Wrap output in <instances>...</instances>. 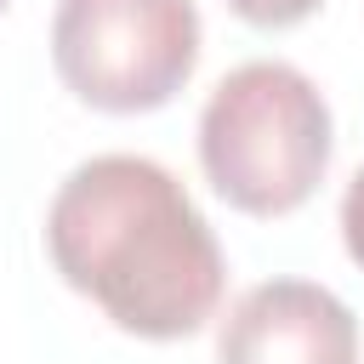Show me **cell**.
Instances as JSON below:
<instances>
[{"mask_svg": "<svg viewBox=\"0 0 364 364\" xmlns=\"http://www.w3.org/2000/svg\"><path fill=\"white\" fill-rule=\"evenodd\" d=\"M250 28H290V23H301V17H313L324 0H228Z\"/></svg>", "mask_w": 364, "mask_h": 364, "instance_id": "5", "label": "cell"}, {"mask_svg": "<svg viewBox=\"0 0 364 364\" xmlns=\"http://www.w3.org/2000/svg\"><path fill=\"white\" fill-rule=\"evenodd\" d=\"M216 364H358V318L330 284L262 279L228 307Z\"/></svg>", "mask_w": 364, "mask_h": 364, "instance_id": "4", "label": "cell"}, {"mask_svg": "<svg viewBox=\"0 0 364 364\" xmlns=\"http://www.w3.org/2000/svg\"><path fill=\"white\" fill-rule=\"evenodd\" d=\"M51 63L102 114L165 108L199 68L193 0H57Z\"/></svg>", "mask_w": 364, "mask_h": 364, "instance_id": "3", "label": "cell"}, {"mask_svg": "<svg viewBox=\"0 0 364 364\" xmlns=\"http://www.w3.org/2000/svg\"><path fill=\"white\" fill-rule=\"evenodd\" d=\"M51 267L142 341L193 336L222 301V245L188 188L148 154H97L46 210Z\"/></svg>", "mask_w": 364, "mask_h": 364, "instance_id": "1", "label": "cell"}, {"mask_svg": "<svg viewBox=\"0 0 364 364\" xmlns=\"http://www.w3.org/2000/svg\"><path fill=\"white\" fill-rule=\"evenodd\" d=\"M341 239H347V256L364 267V165L353 171V182L341 193Z\"/></svg>", "mask_w": 364, "mask_h": 364, "instance_id": "6", "label": "cell"}, {"mask_svg": "<svg viewBox=\"0 0 364 364\" xmlns=\"http://www.w3.org/2000/svg\"><path fill=\"white\" fill-rule=\"evenodd\" d=\"M330 102L279 57L228 68L199 108L205 182L245 216H290L330 171Z\"/></svg>", "mask_w": 364, "mask_h": 364, "instance_id": "2", "label": "cell"}, {"mask_svg": "<svg viewBox=\"0 0 364 364\" xmlns=\"http://www.w3.org/2000/svg\"><path fill=\"white\" fill-rule=\"evenodd\" d=\"M0 6H6V0H0Z\"/></svg>", "mask_w": 364, "mask_h": 364, "instance_id": "7", "label": "cell"}]
</instances>
